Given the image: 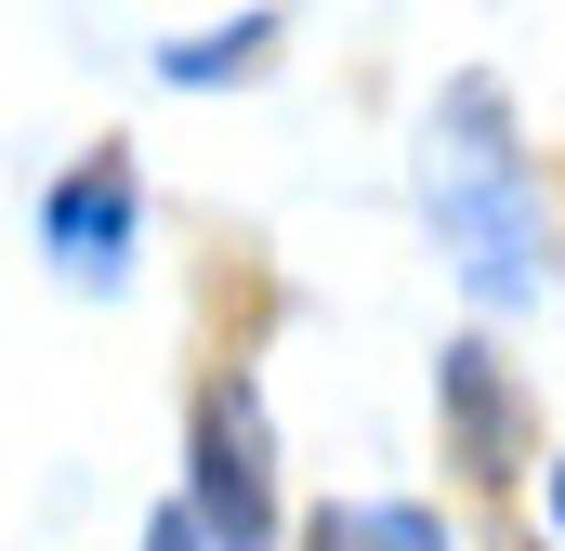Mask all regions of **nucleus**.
Returning a JSON list of instances; mask_svg holds the SVG:
<instances>
[{"label": "nucleus", "mask_w": 565, "mask_h": 551, "mask_svg": "<svg viewBox=\"0 0 565 551\" xmlns=\"http://www.w3.org/2000/svg\"><path fill=\"white\" fill-rule=\"evenodd\" d=\"M422 197H434V237H447L473 302L540 289V197H526V144H513L500 79H447V106L422 132Z\"/></svg>", "instance_id": "obj_1"}, {"label": "nucleus", "mask_w": 565, "mask_h": 551, "mask_svg": "<svg viewBox=\"0 0 565 551\" xmlns=\"http://www.w3.org/2000/svg\"><path fill=\"white\" fill-rule=\"evenodd\" d=\"M198 539H224V551L277 539V460H264V395L250 381L198 395Z\"/></svg>", "instance_id": "obj_2"}, {"label": "nucleus", "mask_w": 565, "mask_h": 551, "mask_svg": "<svg viewBox=\"0 0 565 551\" xmlns=\"http://www.w3.org/2000/svg\"><path fill=\"white\" fill-rule=\"evenodd\" d=\"M40 250L79 276V289H119V263H132V158H119V144L79 158V171L40 197Z\"/></svg>", "instance_id": "obj_3"}, {"label": "nucleus", "mask_w": 565, "mask_h": 551, "mask_svg": "<svg viewBox=\"0 0 565 551\" xmlns=\"http://www.w3.org/2000/svg\"><path fill=\"white\" fill-rule=\"evenodd\" d=\"M447 420H460V473H487V486H500L526 433H513V381H500V355H487V342H447Z\"/></svg>", "instance_id": "obj_4"}, {"label": "nucleus", "mask_w": 565, "mask_h": 551, "mask_svg": "<svg viewBox=\"0 0 565 551\" xmlns=\"http://www.w3.org/2000/svg\"><path fill=\"white\" fill-rule=\"evenodd\" d=\"M264 53H277V13H237V26H211V40H171L158 79H171V93H211V79H250Z\"/></svg>", "instance_id": "obj_5"}, {"label": "nucleus", "mask_w": 565, "mask_h": 551, "mask_svg": "<svg viewBox=\"0 0 565 551\" xmlns=\"http://www.w3.org/2000/svg\"><path fill=\"white\" fill-rule=\"evenodd\" d=\"M302 551H447V526L408 512V499H355V512H316Z\"/></svg>", "instance_id": "obj_6"}, {"label": "nucleus", "mask_w": 565, "mask_h": 551, "mask_svg": "<svg viewBox=\"0 0 565 551\" xmlns=\"http://www.w3.org/2000/svg\"><path fill=\"white\" fill-rule=\"evenodd\" d=\"M145 551H211V539H198V512H158V526H145Z\"/></svg>", "instance_id": "obj_7"}, {"label": "nucleus", "mask_w": 565, "mask_h": 551, "mask_svg": "<svg viewBox=\"0 0 565 551\" xmlns=\"http://www.w3.org/2000/svg\"><path fill=\"white\" fill-rule=\"evenodd\" d=\"M553 512H565V460H553Z\"/></svg>", "instance_id": "obj_8"}]
</instances>
